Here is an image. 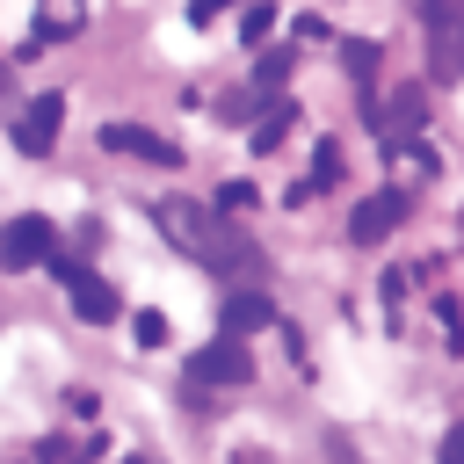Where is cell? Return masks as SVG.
<instances>
[{
  "label": "cell",
  "mask_w": 464,
  "mask_h": 464,
  "mask_svg": "<svg viewBox=\"0 0 464 464\" xmlns=\"http://www.w3.org/2000/svg\"><path fill=\"white\" fill-rule=\"evenodd\" d=\"M152 225L167 232L174 254H188L196 268H210L225 283H261L268 276V254L232 225V210H210V203H188V196H160L152 203Z\"/></svg>",
  "instance_id": "cell-1"
},
{
  "label": "cell",
  "mask_w": 464,
  "mask_h": 464,
  "mask_svg": "<svg viewBox=\"0 0 464 464\" xmlns=\"http://www.w3.org/2000/svg\"><path fill=\"white\" fill-rule=\"evenodd\" d=\"M51 276H58V290L72 297V312H80L87 326H109V319L123 312V297H116V283H109V276H94V268H87L80 254H65V246H58V261H51Z\"/></svg>",
  "instance_id": "cell-2"
},
{
  "label": "cell",
  "mask_w": 464,
  "mask_h": 464,
  "mask_svg": "<svg viewBox=\"0 0 464 464\" xmlns=\"http://www.w3.org/2000/svg\"><path fill=\"white\" fill-rule=\"evenodd\" d=\"M51 261H58V225L44 210H14L0 232V268L22 276V268H51Z\"/></svg>",
  "instance_id": "cell-3"
},
{
  "label": "cell",
  "mask_w": 464,
  "mask_h": 464,
  "mask_svg": "<svg viewBox=\"0 0 464 464\" xmlns=\"http://www.w3.org/2000/svg\"><path fill=\"white\" fill-rule=\"evenodd\" d=\"M181 377H188L196 392H210V384H246V377H254V355H246V334H218L210 348H196V355H181Z\"/></svg>",
  "instance_id": "cell-4"
},
{
  "label": "cell",
  "mask_w": 464,
  "mask_h": 464,
  "mask_svg": "<svg viewBox=\"0 0 464 464\" xmlns=\"http://www.w3.org/2000/svg\"><path fill=\"white\" fill-rule=\"evenodd\" d=\"M406 210H413L406 188H370V196L348 210V246H384V239L406 225Z\"/></svg>",
  "instance_id": "cell-5"
},
{
  "label": "cell",
  "mask_w": 464,
  "mask_h": 464,
  "mask_svg": "<svg viewBox=\"0 0 464 464\" xmlns=\"http://www.w3.org/2000/svg\"><path fill=\"white\" fill-rule=\"evenodd\" d=\"M94 138H102V152H123V160H145V167H181V145H174V138H160L152 123L116 116V123H102Z\"/></svg>",
  "instance_id": "cell-6"
},
{
  "label": "cell",
  "mask_w": 464,
  "mask_h": 464,
  "mask_svg": "<svg viewBox=\"0 0 464 464\" xmlns=\"http://www.w3.org/2000/svg\"><path fill=\"white\" fill-rule=\"evenodd\" d=\"M58 123H65V94H36V102L14 116V152L44 160V152L58 145Z\"/></svg>",
  "instance_id": "cell-7"
},
{
  "label": "cell",
  "mask_w": 464,
  "mask_h": 464,
  "mask_svg": "<svg viewBox=\"0 0 464 464\" xmlns=\"http://www.w3.org/2000/svg\"><path fill=\"white\" fill-rule=\"evenodd\" d=\"M218 319H225V334H261V326H276V304L261 283H232L218 297Z\"/></svg>",
  "instance_id": "cell-8"
},
{
  "label": "cell",
  "mask_w": 464,
  "mask_h": 464,
  "mask_svg": "<svg viewBox=\"0 0 464 464\" xmlns=\"http://www.w3.org/2000/svg\"><path fill=\"white\" fill-rule=\"evenodd\" d=\"M464 72V14L457 22H442V29H428V80L435 87H450Z\"/></svg>",
  "instance_id": "cell-9"
},
{
  "label": "cell",
  "mask_w": 464,
  "mask_h": 464,
  "mask_svg": "<svg viewBox=\"0 0 464 464\" xmlns=\"http://www.w3.org/2000/svg\"><path fill=\"white\" fill-rule=\"evenodd\" d=\"M341 65H348V80H355L362 94L377 87V44H370V36H348V44H341Z\"/></svg>",
  "instance_id": "cell-10"
},
{
  "label": "cell",
  "mask_w": 464,
  "mask_h": 464,
  "mask_svg": "<svg viewBox=\"0 0 464 464\" xmlns=\"http://www.w3.org/2000/svg\"><path fill=\"white\" fill-rule=\"evenodd\" d=\"M290 123H297V109H290V102H268V109L254 116V152H276Z\"/></svg>",
  "instance_id": "cell-11"
},
{
  "label": "cell",
  "mask_w": 464,
  "mask_h": 464,
  "mask_svg": "<svg viewBox=\"0 0 464 464\" xmlns=\"http://www.w3.org/2000/svg\"><path fill=\"white\" fill-rule=\"evenodd\" d=\"M102 457V435H87V442H58V435H44V450H36V464H94Z\"/></svg>",
  "instance_id": "cell-12"
},
{
  "label": "cell",
  "mask_w": 464,
  "mask_h": 464,
  "mask_svg": "<svg viewBox=\"0 0 464 464\" xmlns=\"http://www.w3.org/2000/svg\"><path fill=\"white\" fill-rule=\"evenodd\" d=\"M290 65H297V51H261V65H254V87H261V94H283Z\"/></svg>",
  "instance_id": "cell-13"
},
{
  "label": "cell",
  "mask_w": 464,
  "mask_h": 464,
  "mask_svg": "<svg viewBox=\"0 0 464 464\" xmlns=\"http://www.w3.org/2000/svg\"><path fill=\"white\" fill-rule=\"evenodd\" d=\"M334 181H341V138H319V145H312V181H304V188H334Z\"/></svg>",
  "instance_id": "cell-14"
},
{
  "label": "cell",
  "mask_w": 464,
  "mask_h": 464,
  "mask_svg": "<svg viewBox=\"0 0 464 464\" xmlns=\"http://www.w3.org/2000/svg\"><path fill=\"white\" fill-rule=\"evenodd\" d=\"M392 123H399L406 138L428 123V102H420V87H399V94H392Z\"/></svg>",
  "instance_id": "cell-15"
},
{
  "label": "cell",
  "mask_w": 464,
  "mask_h": 464,
  "mask_svg": "<svg viewBox=\"0 0 464 464\" xmlns=\"http://www.w3.org/2000/svg\"><path fill=\"white\" fill-rule=\"evenodd\" d=\"M130 341H138V348H167V312H152V304L130 312Z\"/></svg>",
  "instance_id": "cell-16"
},
{
  "label": "cell",
  "mask_w": 464,
  "mask_h": 464,
  "mask_svg": "<svg viewBox=\"0 0 464 464\" xmlns=\"http://www.w3.org/2000/svg\"><path fill=\"white\" fill-rule=\"evenodd\" d=\"M406 7H413V22H420V36H428V29H442V22H457V14H464V0H406Z\"/></svg>",
  "instance_id": "cell-17"
},
{
  "label": "cell",
  "mask_w": 464,
  "mask_h": 464,
  "mask_svg": "<svg viewBox=\"0 0 464 464\" xmlns=\"http://www.w3.org/2000/svg\"><path fill=\"white\" fill-rule=\"evenodd\" d=\"M268 29H276V7H268V0H254V7L239 14V36H246V44H261Z\"/></svg>",
  "instance_id": "cell-18"
},
{
  "label": "cell",
  "mask_w": 464,
  "mask_h": 464,
  "mask_svg": "<svg viewBox=\"0 0 464 464\" xmlns=\"http://www.w3.org/2000/svg\"><path fill=\"white\" fill-rule=\"evenodd\" d=\"M435 319L450 326V355H464V312H457V297H435Z\"/></svg>",
  "instance_id": "cell-19"
},
{
  "label": "cell",
  "mask_w": 464,
  "mask_h": 464,
  "mask_svg": "<svg viewBox=\"0 0 464 464\" xmlns=\"http://www.w3.org/2000/svg\"><path fill=\"white\" fill-rule=\"evenodd\" d=\"M246 203H254L246 181H225V188H218V210H246Z\"/></svg>",
  "instance_id": "cell-20"
},
{
  "label": "cell",
  "mask_w": 464,
  "mask_h": 464,
  "mask_svg": "<svg viewBox=\"0 0 464 464\" xmlns=\"http://www.w3.org/2000/svg\"><path fill=\"white\" fill-rule=\"evenodd\" d=\"M225 7H232V0H188V22H196V29H210Z\"/></svg>",
  "instance_id": "cell-21"
},
{
  "label": "cell",
  "mask_w": 464,
  "mask_h": 464,
  "mask_svg": "<svg viewBox=\"0 0 464 464\" xmlns=\"http://www.w3.org/2000/svg\"><path fill=\"white\" fill-rule=\"evenodd\" d=\"M435 464H464V420L442 435V450H435Z\"/></svg>",
  "instance_id": "cell-22"
}]
</instances>
